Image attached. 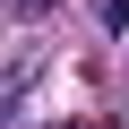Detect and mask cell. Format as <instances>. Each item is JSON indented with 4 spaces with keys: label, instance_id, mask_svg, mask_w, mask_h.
<instances>
[{
    "label": "cell",
    "instance_id": "6da1fadb",
    "mask_svg": "<svg viewBox=\"0 0 129 129\" xmlns=\"http://www.w3.org/2000/svg\"><path fill=\"white\" fill-rule=\"evenodd\" d=\"M95 17H103V35H129V0H103Z\"/></svg>",
    "mask_w": 129,
    "mask_h": 129
}]
</instances>
